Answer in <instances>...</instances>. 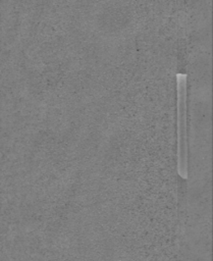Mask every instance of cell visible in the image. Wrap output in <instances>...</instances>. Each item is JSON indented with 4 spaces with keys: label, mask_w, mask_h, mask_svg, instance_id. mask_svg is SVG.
Masks as SVG:
<instances>
[{
    "label": "cell",
    "mask_w": 213,
    "mask_h": 261,
    "mask_svg": "<svg viewBox=\"0 0 213 261\" xmlns=\"http://www.w3.org/2000/svg\"><path fill=\"white\" fill-rule=\"evenodd\" d=\"M187 73L176 74L177 93V173L187 179L189 174V146H188V126H187Z\"/></svg>",
    "instance_id": "obj_1"
}]
</instances>
